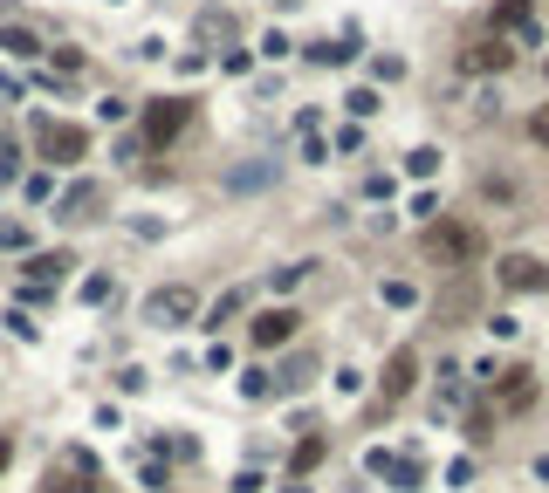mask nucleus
<instances>
[{
  "label": "nucleus",
  "instance_id": "nucleus-1",
  "mask_svg": "<svg viewBox=\"0 0 549 493\" xmlns=\"http://www.w3.org/2000/svg\"><path fill=\"white\" fill-rule=\"evenodd\" d=\"M426 254H433L439 267H467L474 254H481V233H474V227H454V219H439V227H426Z\"/></svg>",
  "mask_w": 549,
  "mask_h": 493
},
{
  "label": "nucleus",
  "instance_id": "nucleus-2",
  "mask_svg": "<svg viewBox=\"0 0 549 493\" xmlns=\"http://www.w3.org/2000/svg\"><path fill=\"white\" fill-rule=\"evenodd\" d=\"M179 130H186V103H179V96H158V103H144V130H138L144 151H165Z\"/></svg>",
  "mask_w": 549,
  "mask_h": 493
},
{
  "label": "nucleus",
  "instance_id": "nucleus-3",
  "mask_svg": "<svg viewBox=\"0 0 549 493\" xmlns=\"http://www.w3.org/2000/svg\"><path fill=\"white\" fill-rule=\"evenodd\" d=\"M34 144H42V151H48V165H76V158H83V144H90V138H83V130H76V123H34Z\"/></svg>",
  "mask_w": 549,
  "mask_h": 493
},
{
  "label": "nucleus",
  "instance_id": "nucleus-4",
  "mask_svg": "<svg viewBox=\"0 0 549 493\" xmlns=\"http://www.w3.org/2000/svg\"><path fill=\"white\" fill-rule=\"evenodd\" d=\"M192 308H200V295H192V288H158L152 302H144V323L179 329V323H192Z\"/></svg>",
  "mask_w": 549,
  "mask_h": 493
},
{
  "label": "nucleus",
  "instance_id": "nucleus-5",
  "mask_svg": "<svg viewBox=\"0 0 549 493\" xmlns=\"http://www.w3.org/2000/svg\"><path fill=\"white\" fill-rule=\"evenodd\" d=\"M502 288L508 295H543L549 288V267L535 261V254H508V261H502Z\"/></svg>",
  "mask_w": 549,
  "mask_h": 493
},
{
  "label": "nucleus",
  "instance_id": "nucleus-6",
  "mask_svg": "<svg viewBox=\"0 0 549 493\" xmlns=\"http://www.w3.org/2000/svg\"><path fill=\"white\" fill-rule=\"evenodd\" d=\"M508 62H515V48L495 42V34H481V42L460 48V69H467V76H495V69H508Z\"/></svg>",
  "mask_w": 549,
  "mask_h": 493
},
{
  "label": "nucleus",
  "instance_id": "nucleus-7",
  "mask_svg": "<svg viewBox=\"0 0 549 493\" xmlns=\"http://www.w3.org/2000/svg\"><path fill=\"white\" fill-rule=\"evenodd\" d=\"M296 308H268V315H254V343H261V350H275V343H289L296 336Z\"/></svg>",
  "mask_w": 549,
  "mask_h": 493
},
{
  "label": "nucleus",
  "instance_id": "nucleus-8",
  "mask_svg": "<svg viewBox=\"0 0 549 493\" xmlns=\"http://www.w3.org/2000/svg\"><path fill=\"white\" fill-rule=\"evenodd\" d=\"M412 384H419V356H412V350H392V356H385V398H406Z\"/></svg>",
  "mask_w": 549,
  "mask_h": 493
},
{
  "label": "nucleus",
  "instance_id": "nucleus-9",
  "mask_svg": "<svg viewBox=\"0 0 549 493\" xmlns=\"http://www.w3.org/2000/svg\"><path fill=\"white\" fill-rule=\"evenodd\" d=\"M529 398H535V377H529V370H502V384H495V404H502V411H522Z\"/></svg>",
  "mask_w": 549,
  "mask_h": 493
},
{
  "label": "nucleus",
  "instance_id": "nucleus-10",
  "mask_svg": "<svg viewBox=\"0 0 549 493\" xmlns=\"http://www.w3.org/2000/svg\"><path fill=\"white\" fill-rule=\"evenodd\" d=\"M495 28H508V34H522V42H535V7H529V0H502V7H495Z\"/></svg>",
  "mask_w": 549,
  "mask_h": 493
},
{
  "label": "nucleus",
  "instance_id": "nucleus-11",
  "mask_svg": "<svg viewBox=\"0 0 549 493\" xmlns=\"http://www.w3.org/2000/svg\"><path fill=\"white\" fill-rule=\"evenodd\" d=\"M90 206H103V185H90V179H83V185H69L63 199H55V219H83Z\"/></svg>",
  "mask_w": 549,
  "mask_h": 493
},
{
  "label": "nucleus",
  "instance_id": "nucleus-12",
  "mask_svg": "<svg viewBox=\"0 0 549 493\" xmlns=\"http://www.w3.org/2000/svg\"><path fill=\"white\" fill-rule=\"evenodd\" d=\"M406 171H412V179H433V171H439V151H433V144H419V151L406 158Z\"/></svg>",
  "mask_w": 549,
  "mask_h": 493
},
{
  "label": "nucleus",
  "instance_id": "nucleus-13",
  "mask_svg": "<svg viewBox=\"0 0 549 493\" xmlns=\"http://www.w3.org/2000/svg\"><path fill=\"white\" fill-rule=\"evenodd\" d=\"M0 48H7V55H34V34L28 28H0Z\"/></svg>",
  "mask_w": 549,
  "mask_h": 493
},
{
  "label": "nucleus",
  "instance_id": "nucleus-14",
  "mask_svg": "<svg viewBox=\"0 0 549 493\" xmlns=\"http://www.w3.org/2000/svg\"><path fill=\"white\" fill-rule=\"evenodd\" d=\"M529 138H535V144H543V151H549V103H543V110H535V117H529Z\"/></svg>",
  "mask_w": 549,
  "mask_h": 493
},
{
  "label": "nucleus",
  "instance_id": "nucleus-15",
  "mask_svg": "<svg viewBox=\"0 0 549 493\" xmlns=\"http://www.w3.org/2000/svg\"><path fill=\"white\" fill-rule=\"evenodd\" d=\"M7 459H15V446H7V439H0V473H7Z\"/></svg>",
  "mask_w": 549,
  "mask_h": 493
}]
</instances>
